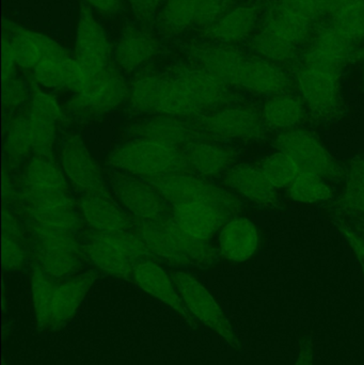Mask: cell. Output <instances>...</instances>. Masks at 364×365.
Here are the masks:
<instances>
[{
  "instance_id": "6da1fadb",
  "label": "cell",
  "mask_w": 364,
  "mask_h": 365,
  "mask_svg": "<svg viewBox=\"0 0 364 365\" xmlns=\"http://www.w3.org/2000/svg\"><path fill=\"white\" fill-rule=\"evenodd\" d=\"M128 98L137 113L170 115L192 121L207 115L183 85L170 74L139 75L130 86Z\"/></svg>"
},
{
  "instance_id": "7a4b0ae2",
  "label": "cell",
  "mask_w": 364,
  "mask_h": 365,
  "mask_svg": "<svg viewBox=\"0 0 364 365\" xmlns=\"http://www.w3.org/2000/svg\"><path fill=\"white\" fill-rule=\"evenodd\" d=\"M109 166L115 170L147 178L177 173H192L183 149L132 138L118 145L108 155Z\"/></svg>"
},
{
  "instance_id": "3957f363",
  "label": "cell",
  "mask_w": 364,
  "mask_h": 365,
  "mask_svg": "<svg viewBox=\"0 0 364 365\" xmlns=\"http://www.w3.org/2000/svg\"><path fill=\"white\" fill-rule=\"evenodd\" d=\"M145 180L156 187L170 206L207 203L224 210L232 217L243 210V202L236 193L192 173H170Z\"/></svg>"
},
{
  "instance_id": "277c9868",
  "label": "cell",
  "mask_w": 364,
  "mask_h": 365,
  "mask_svg": "<svg viewBox=\"0 0 364 365\" xmlns=\"http://www.w3.org/2000/svg\"><path fill=\"white\" fill-rule=\"evenodd\" d=\"M104 173L111 192L132 218L164 220L171 214L170 204L151 182L113 168Z\"/></svg>"
},
{
  "instance_id": "5b68a950",
  "label": "cell",
  "mask_w": 364,
  "mask_h": 365,
  "mask_svg": "<svg viewBox=\"0 0 364 365\" xmlns=\"http://www.w3.org/2000/svg\"><path fill=\"white\" fill-rule=\"evenodd\" d=\"M130 87L121 73L109 66L94 77L89 87L68 103L66 115H100L118 108L130 98Z\"/></svg>"
},
{
  "instance_id": "8992f818",
  "label": "cell",
  "mask_w": 364,
  "mask_h": 365,
  "mask_svg": "<svg viewBox=\"0 0 364 365\" xmlns=\"http://www.w3.org/2000/svg\"><path fill=\"white\" fill-rule=\"evenodd\" d=\"M275 145L294 162L301 173H311L322 179L343 177V170L337 160L305 130H292L282 133L276 138Z\"/></svg>"
},
{
  "instance_id": "52a82bcc",
  "label": "cell",
  "mask_w": 364,
  "mask_h": 365,
  "mask_svg": "<svg viewBox=\"0 0 364 365\" xmlns=\"http://www.w3.org/2000/svg\"><path fill=\"white\" fill-rule=\"evenodd\" d=\"M171 277L190 314L222 336L229 345L237 349L239 341L230 322L209 292L197 279L186 272H173Z\"/></svg>"
},
{
  "instance_id": "ba28073f",
  "label": "cell",
  "mask_w": 364,
  "mask_h": 365,
  "mask_svg": "<svg viewBox=\"0 0 364 365\" xmlns=\"http://www.w3.org/2000/svg\"><path fill=\"white\" fill-rule=\"evenodd\" d=\"M339 77L340 73L308 68L301 64L295 68V81L301 98L318 119L331 120L340 113Z\"/></svg>"
},
{
  "instance_id": "9c48e42d",
  "label": "cell",
  "mask_w": 364,
  "mask_h": 365,
  "mask_svg": "<svg viewBox=\"0 0 364 365\" xmlns=\"http://www.w3.org/2000/svg\"><path fill=\"white\" fill-rule=\"evenodd\" d=\"M128 134L132 138L145 139L179 149L200 141H215L196 122L162 115H154L130 124Z\"/></svg>"
},
{
  "instance_id": "30bf717a",
  "label": "cell",
  "mask_w": 364,
  "mask_h": 365,
  "mask_svg": "<svg viewBox=\"0 0 364 365\" xmlns=\"http://www.w3.org/2000/svg\"><path fill=\"white\" fill-rule=\"evenodd\" d=\"M61 166L64 175L83 195L110 192L105 173L77 135L68 133L62 137Z\"/></svg>"
},
{
  "instance_id": "8fae6325",
  "label": "cell",
  "mask_w": 364,
  "mask_h": 365,
  "mask_svg": "<svg viewBox=\"0 0 364 365\" xmlns=\"http://www.w3.org/2000/svg\"><path fill=\"white\" fill-rule=\"evenodd\" d=\"M194 122L215 140L258 139L266 128L260 111L252 107L235 105L207 113Z\"/></svg>"
},
{
  "instance_id": "7c38bea8",
  "label": "cell",
  "mask_w": 364,
  "mask_h": 365,
  "mask_svg": "<svg viewBox=\"0 0 364 365\" xmlns=\"http://www.w3.org/2000/svg\"><path fill=\"white\" fill-rule=\"evenodd\" d=\"M169 74L183 85L207 115L231 106L236 101V96L230 86L197 64H180Z\"/></svg>"
},
{
  "instance_id": "4fadbf2b",
  "label": "cell",
  "mask_w": 364,
  "mask_h": 365,
  "mask_svg": "<svg viewBox=\"0 0 364 365\" xmlns=\"http://www.w3.org/2000/svg\"><path fill=\"white\" fill-rule=\"evenodd\" d=\"M355 53L356 44L327 23L314 32L309 45L301 51L298 64L341 73L346 62L353 59Z\"/></svg>"
},
{
  "instance_id": "5bb4252c",
  "label": "cell",
  "mask_w": 364,
  "mask_h": 365,
  "mask_svg": "<svg viewBox=\"0 0 364 365\" xmlns=\"http://www.w3.org/2000/svg\"><path fill=\"white\" fill-rule=\"evenodd\" d=\"M75 53L77 61L92 76H96L110 66L111 47L108 38L85 4L81 6L79 13Z\"/></svg>"
},
{
  "instance_id": "9a60e30c",
  "label": "cell",
  "mask_w": 364,
  "mask_h": 365,
  "mask_svg": "<svg viewBox=\"0 0 364 365\" xmlns=\"http://www.w3.org/2000/svg\"><path fill=\"white\" fill-rule=\"evenodd\" d=\"M79 210L91 231L115 233L134 229V218L122 207L111 191L83 193Z\"/></svg>"
},
{
  "instance_id": "2e32d148",
  "label": "cell",
  "mask_w": 364,
  "mask_h": 365,
  "mask_svg": "<svg viewBox=\"0 0 364 365\" xmlns=\"http://www.w3.org/2000/svg\"><path fill=\"white\" fill-rule=\"evenodd\" d=\"M4 36L12 48L17 66L26 70L36 68L47 56L70 55L53 38L13 21H4Z\"/></svg>"
},
{
  "instance_id": "e0dca14e",
  "label": "cell",
  "mask_w": 364,
  "mask_h": 365,
  "mask_svg": "<svg viewBox=\"0 0 364 365\" xmlns=\"http://www.w3.org/2000/svg\"><path fill=\"white\" fill-rule=\"evenodd\" d=\"M295 77L280 64L256 56H248L239 75L237 88L263 96L288 93L294 87Z\"/></svg>"
},
{
  "instance_id": "ac0fdd59",
  "label": "cell",
  "mask_w": 364,
  "mask_h": 365,
  "mask_svg": "<svg viewBox=\"0 0 364 365\" xmlns=\"http://www.w3.org/2000/svg\"><path fill=\"white\" fill-rule=\"evenodd\" d=\"M194 64L224 81L230 87H237L241 68L247 59V53L234 45H197L190 48Z\"/></svg>"
},
{
  "instance_id": "d6986e66",
  "label": "cell",
  "mask_w": 364,
  "mask_h": 365,
  "mask_svg": "<svg viewBox=\"0 0 364 365\" xmlns=\"http://www.w3.org/2000/svg\"><path fill=\"white\" fill-rule=\"evenodd\" d=\"M96 279L94 272H83L63 281H56L51 300L48 329L63 327L76 312Z\"/></svg>"
},
{
  "instance_id": "ffe728a7",
  "label": "cell",
  "mask_w": 364,
  "mask_h": 365,
  "mask_svg": "<svg viewBox=\"0 0 364 365\" xmlns=\"http://www.w3.org/2000/svg\"><path fill=\"white\" fill-rule=\"evenodd\" d=\"M132 281L143 291L172 308L190 326H196L197 319L184 304L172 277L169 276L155 261L149 259L137 264Z\"/></svg>"
},
{
  "instance_id": "44dd1931",
  "label": "cell",
  "mask_w": 364,
  "mask_h": 365,
  "mask_svg": "<svg viewBox=\"0 0 364 365\" xmlns=\"http://www.w3.org/2000/svg\"><path fill=\"white\" fill-rule=\"evenodd\" d=\"M261 14L262 6L260 4L248 2L239 4L203 32L216 44H237L251 38L260 21Z\"/></svg>"
},
{
  "instance_id": "7402d4cb",
  "label": "cell",
  "mask_w": 364,
  "mask_h": 365,
  "mask_svg": "<svg viewBox=\"0 0 364 365\" xmlns=\"http://www.w3.org/2000/svg\"><path fill=\"white\" fill-rule=\"evenodd\" d=\"M224 182L230 190L261 205H275L279 201L278 188L269 181L261 167L249 164L233 165L224 173Z\"/></svg>"
},
{
  "instance_id": "603a6c76",
  "label": "cell",
  "mask_w": 364,
  "mask_h": 365,
  "mask_svg": "<svg viewBox=\"0 0 364 365\" xmlns=\"http://www.w3.org/2000/svg\"><path fill=\"white\" fill-rule=\"evenodd\" d=\"M171 215L177 225L192 235L209 240L233 217L207 203H182L171 206Z\"/></svg>"
},
{
  "instance_id": "cb8c5ba5",
  "label": "cell",
  "mask_w": 364,
  "mask_h": 365,
  "mask_svg": "<svg viewBox=\"0 0 364 365\" xmlns=\"http://www.w3.org/2000/svg\"><path fill=\"white\" fill-rule=\"evenodd\" d=\"M184 156L194 175L203 178L226 173L236 162V153L231 148L215 141H200L183 148Z\"/></svg>"
},
{
  "instance_id": "d4e9b609",
  "label": "cell",
  "mask_w": 364,
  "mask_h": 365,
  "mask_svg": "<svg viewBox=\"0 0 364 365\" xmlns=\"http://www.w3.org/2000/svg\"><path fill=\"white\" fill-rule=\"evenodd\" d=\"M219 251L233 262L249 259L258 250L259 233L254 222L243 217L230 219L219 232Z\"/></svg>"
},
{
  "instance_id": "484cf974",
  "label": "cell",
  "mask_w": 364,
  "mask_h": 365,
  "mask_svg": "<svg viewBox=\"0 0 364 365\" xmlns=\"http://www.w3.org/2000/svg\"><path fill=\"white\" fill-rule=\"evenodd\" d=\"M83 249L85 259L96 267L117 278L132 281L136 265L124 257L102 233L90 232L83 242Z\"/></svg>"
},
{
  "instance_id": "4316f807",
  "label": "cell",
  "mask_w": 364,
  "mask_h": 365,
  "mask_svg": "<svg viewBox=\"0 0 364 365\" xmlns=\"http://www.w3.org/2000/svg\"><path fill=\"white\" fill-rule=\"evenodd\" d=\"M134 230L156 262L169 265H192L175 246L164 220H143L134 218Z\"/></svg>"
},
{
  "instance_id": "83f0119b",
  "label": "cell",
  "mask_w": 364,
  "mask_h": 365,
  "mask_svg": "<svg viewBox=\"0 0 364 365\" xmlns=\"http://www.w3.org/2000/svg\"><path fill=\"white\" fill-rule=\"evenodd\" d=\"M158 43L149 34L135 27L124 31L115 51L117 66L126 72H134L145 66L157 53Z\"/></svg>"
},
{
  "instance_id": "f1b7e54d",
  "label": "cell",
  "mask_w": 364,
  "mask_h": 365,
  "mask_svg": "<svg viewBox=\"0 0 364 365\" xmlns=\"http://www.w3.org/2000/svg\"><path fill=\"white\" fill-rule=\"evenodd\" d=\"M306 107L301 96L288 92L271 96L265 103L261 115L265 128L288 132L296 130L297 126L301 125L305 119Z\"/></svg>"
},
{
  "instance_id": "f546056e",
  "label": "cell",
  "mask_w": 364,
  "mask_h": 365,
  "mask_svg": "<svg viewBox=\"0 0 364 365\" xmlns=\"http://www.w3.org/2000/svg\"><path fill=\"white\" fill-rule=\"evenodd\" d=\"M34 266L53 281H63L76 276L85 259L83 250L73 249L31 248Z\"/></svg>"
},
{
  "instance_id": "4dcf8cb0",
  "label": "cell",
  "mask_w": 364,
  "mask_h": 365,
  "mask_svg": "<svg viewBox=\"0 0 364 365\" xmlns=\"http://www.w3.org/2000/svg\"><path fill=\"white\" fill-rule=\"evenodd\" d=\"M23 223L13 210H4L2 215V264L4 269L17 272L25 266L29 245Z\"/></svg>"
},
{
  "instance_id": "1f68e13d",
  "label": "cell",
  "mask_w": 364,
  "mask_h": 365,
  "mask_svg": "<svg viewBox=\"0 0 364 365\" xmlns=\"http://www.w3.org/2000/svg\"><path fill=\"white\" fill-rule=\"evenodd\" d=\"M316 25V24L301 19L274 4L265 15L261 27L301 47L306 43L310 42L316 32L314 31Z\"/></svg>"
},
{
  "instance_id": "d6a6232c",
  "label": "cell",
  "mask_w": 364,
  "mask_h": 365,
  "mask_svg": "<svg viewBox=\"0 0 364 365\" xmlns=\"http://www.w3.org/2000/svg\"><path fill=\"white\" fill-rule=\"evenodd\" d=\"M164 223L175 246L190 264L207 267L217 261V252L209 240H200L184 231L171 214L164 219Z\"/></svg>"
},
{
  "instance_id": "836d02e7",
  "label": "cell",
  "mask_w": 364,
  "mask_h": 365,
  "mask_svg": "<svg viewBox=\"0 0 364 365\" xmlns=\"http://www.w3.org/2000/svg\"><path fill=\"white\" fill-rule=\"evenodd\" d=\"M249 49L256 57L278 64L295 61L299 59L301 53V47L262 27L250 38Z\"/></svg>"
},
{
  "instance_id": "e575fe53",
  "label": "cell",
  "mask_w": 364,
  "mask_h": 365,
  "mask_svg": "<svg viewBox=\"0 0 364 365\" xmlns=\"http://www.w3.org/2000/svg\"><path fill=\"white\" fill-rule=\"evenodd\" d=\"M25 113L34 155L51 158L58 120L32 105H29Z\"/></svg>"
},
{
  "instance_id": "d590c367",
  "label": "cell",
  "mask_w": 364,
  "mask_h": 365,
  "mask_svg": "<svg viewBox=\"0 0 364 365\" xmlns=\"http://www.w3.org/2000/svg\"><path fill=\"white\" fill-rule=\"evenodd\" d=\"M21 185L60 189L71 192L63 170L53 163V158L38 155H34L28 160L21 175Z\"/></svg>"
},
{
  "instance_id": "8d00e7d4",
  "label": "cell",
  "mask_w": 364,
  "mask_h": 365,
  "mask_svg": "<svg viewBox=\"0 0 364 365\" xmlns=\"http://www.w3.org/2000/svg\"><path fill=\"white\" fill-rule=\"evenodd\" d=\"M4 153L9 167L19 166L33 153L25 113L14 115L6 122Z\"/></svg>"
},
{
  "instance_id": "74e56055",
  "label": "cell",
  "mask_w": 364,
  "mask_h": 365,
  "mask_svg": "<svg viewBox=\"0 0 364 365\" xmlns=\"http://www.w3.org/2000/svg\"><path fill=\"white\" fill-rule=\"evenodd\" d=\"M17 215H21L25 220L70 230L77 233L83 229V222H85L83 215L80 210H77L76 205L49 208V210H23Z\"/></svg>"
},
{
  "instance_id": "f35d334b",
  "label": "cell",
  "mask_w": 364,
  "mask_h": 365,
  "mask_svg": "<svg viewBox=\"0 0 364 365\" xmlns=\"http://www.w3.org/2000/svg\"><path fill=\"white\" fill-rule=\"evenodd\" d=\"M199 0H167L162 13L165 29L182 34L194 26Z\"/></svg>"
},
{
  "instance_id": "ab89813d",
  "label": "cell",
  "mask_w": 364,
  "mask_h": 365,
  "mask_svg": "<svg viewBox=\"0 0 364 365\" xmlns=\"http://www.w3.org/2000/svg\"><path fill=\"white\" fill-rule=\"evenodd\" d=\"M56 281L49 278L40 268L33 266L31 274L32 300L36 325L42 331L48 329L49 313H51V294Z\"/></svg>"
},
{
  "instance_id": "60d3db41",
  "label": "cell",
  "mask_w": 364,
  "mask_h": 365,
  "mask_svg": "<svg viewBox=\"0 0 364 365\" xmlns=\"http://www.w3.org/2000/svg\"><path fill=\"white\" fill-rule=\"evenodd\" d=\"M288 190L291 199L303 203L327 201L333 197V191L322 178L307 173H299Z\"/></svg>"
},
{
  "instance_id": "b9f144b4",
  "label": "cell",
  "mask_w": 364,
  "mask_h": 365,
  "mask_svg": "<svg viewBox=\"0 0 364 365\" xmlns=\"http://www.w3.org/2000/svg\"><path fill=\"white\" fill-rule=\"evenodd\" d=\"M328 23L355 44L364 38V0L329 17Z\"/></svg>"
},
{
  "instance_id": "7bdbcfd3",
  "label": "cell",
  "mask_w": 364,
  "mask_h": 365,
  "mask_svg": "<svg viewBox=\"0 0 364 365\" xmlns=\"http://www.w3.org/2000/svg\"><path fill=\"white\" fill-rule=\"evenodd\" d=\"M261 168L276 188H288L301 173L294 162L280 151L269 156Z\"/></svg>"
},
{
  "instance_id": "ee69618b",
  "label": "cell",
  "mask_w": 364,
  "mask_h": 365,
  "mask_svg": "<svg viewBox=\"0 0 364 365\" xmlns=\"http://www.w3.org/2000/svg\"><path fill=\"white\" fill-rule=\"evenodd\" d=\"M71 55L47 56L33 68L36 83L49 89L64 88L66 61Z\"/></svg>"
},
{
  "instance_id": "f6af8a7d",
  "label": "cell",
  "mask_w": 364,
  "mask_h": 365,
  "mask_svg": "<svg viewBox=\"0 0 364 365\" xmlns=\"http://www.w3.org/2000/svg\"><path fill=\"white\" fill-rule=\"evenodd\" d=\"M237 6V0H199L196 27L205 30Z\"/></svg>"
},
{
  "instance_id": "bcb514c9",
  "label": "cell",
  "mask_w": 364,
  "mask_h": 365,
  "mask_svg": "<svg viewBox=\"0 0 364 365\" xmlns=\"http://www.w3.org/2000/svg\"><path fill=\"white\" fill-rule=\"evenodd\" d=\"M4 83L2 102L6 115L15 113L30 98V89L27 83L19 78H12Z\"/></svg>"
},
{
  "instance_id": "7dc6e473",
  "label": "cell",
  "mask_w": 364,
  "mask_h": 365,
  "mask_svg": "<svg viewBox=\"0 0 364 365\" xmlns=\"http://www.w3.org/2000/svg\"><path fill=\"white\" fill-rule=\"evenodd\" d=\"M274 4L311 23L316 24L324 17L318 0H275Z\"/></svg>"
},
{
  "instance_id": "c3c4849f",
  "label": "cell",
  "mask_w": 364,
  "mask_h": 365,
  "mask_svg": "<svg viewBox=\"0 0 364 365\" xmlns=\"http://www.w3.org/2000/svg\"><path fill=\"white\" fill-rule=\"evenodd\" d=\"M16 66V60L12 48L8 40L2 36V83L14 78Z\"/></svg>"
},
{
  "instance_id": "681fc988",
  "label": "cell",
  "mask_w": 364,
  "mask_h": 365,
  "mask_svg": "<svg viewBox=\"0 0 364 365\" xmlns=\"http://www.w3.org/2000/svg\"><path fill=\"white\" fill-rule=\"evenodd\" d=\"M132 12L140 21H147L153 16L162 0H128Z\"/></svg>"
},
{
  "instance_id": "f907efd6",
  "label": "cell",
  "mask_w": 364,
  "mask_h": 365,
  "mask_svg": "<svg viewBox=\"0 0 364 365\" xmlns=\"http://www.w3.org/2000/svg\"><path fill=\"white\" fill-rule=\"evenodd\" d=\"M361 0H318L324 16L331 17L339 11L348 8Z\"/></svg>"
},
{
  "instance_id": "816d5d0a",
  "label": "cell",
  "mask_w": 364,
  "mask_h": 365,
  "mask_svg": "<svg viewBox=\"0 0 364 365\" xmlns=\"http://www.w3.org/2000/svg\"><path fill=\"white\" fill-rule=\"evenodd\" d=\"M85 1L103 14L115 15L121 10L122 0H85Z\"/></svg>"
},
{
  "instance_id": "f5cc1de1",
  "label": "cell",
  "mask_w": 364,
  "mask_h": 365,
  "mask_svg": "<svg viewBox=\"0 0 364 365\" xmlns=\"http://www.w3.org/2000/svg\"><path fill=\"white\" fill-rule=\"evenodd\" d=\"M295 365H313V343L310 338H306L301 343L298 359Z\"/></svg>"
},
{
  "instance_id": "db71d44e",
  "label": "cell",
  "mask_w": 364,
  "mask_h": 365,
  "mask_svg": "<svg viewBox=\"0 0 364 365\" xmlns=\"http://www.w3.org/2000/svg\"><path fill=\"white\" fill-rule=\"evenodd\" d=\"M353 170L356 173V175H358L359 180L364 184V160L363 162L359 163V164L355 165L353 167Z\"/></svg>"
},
{
  "instance_id": "11a10c76",
  "label": "cell",
  "mask_w": 364,
  "mask_h": 365,
  "mask_svg": "<svg viewBox=\"0 0 364 365\" xmlns=\"http://www.w3.org/2000/svg\"><path fill=\"white\" fill-rule=\"evenodd\" d=\"M364 58V48L357 49L356 53L353 56V59H361Z\"/></svg>"
},
{
  "instance_id": "9f6ffc18",
  "label": "cell",
  "mask_w": 364,
  "mask_h": 365,
  "mask_svg": "<svg viewBox=\"0 0 364 365\" xmlns=\"http://www.w3.org/2000/svg\"><path fill=\"white\" fill-rule=\"evenodd\" d=\"M361 261V263H363V272H364V257H363V259H360Z\"/></svg>"
},
{
  "instance_id": "6f0895ef",
  "label": "cell",
  "mask_w": 364,
  "mask_h": 365,
  "mask_svg": "<svg viewBox=\"0 0 364 365\" xmlns=\"http://www.w3.org/2000/svg\"><path fill=\"white\" fill-rule=\"evenodd\" d=\"M363 78H364V74H363Z\"/></svg>"
}]
</instances>
